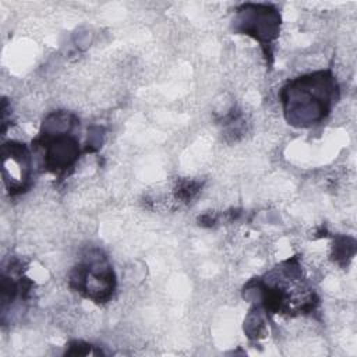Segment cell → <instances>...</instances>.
Listing matches in <instances>:
<instances>
[{"mask_svg": "<svg viewBox=\"0 0 357 357\" xmlns=\"http://www.w3.org/2000/svg\"><path fill=\"white\" fill-rule=\"evenodd\" d=\"M339 85L331 70L289 79L279 92L284 119L297 128L324 121L339 100Z\"/></svg>", "mask_w": 357, "mask_h": 357, "instance_id": "6da1fadb", "label": "cell"}, {"mask_svg": "<svg viewBox=\"0 0 357 357\" xmlns=\"http://www.w3.org/2000/svg\"><path fill=\"white\" fill-rule=\"evenodd\" d=\"M78 127L79 120L68 112H53L43 120L32 145L45 172L61 176L74 167L81 155Z\"/></svg>", "mask_w": 357, "mask_h": 357, "instance_id": "7a4b0ae2", "label": "cell"}, {"mask_svg": "<svg viewBox=\"0 0 357 357\" xmlns=\"http://www.w3.org/2000/svg\"><path fill=\"white\" fill-rule=\"evenodd\" d=\"M70 287L96 304L107 303L116 289V275L107 257L98 248L89 250L73 268Z\"/></svg>", "mask_w": 357, "mask_h": 357, "instance_id": "3957f363", "label": "cell"}, {"mask_svg": "<svg viewBox=\"0 0 357 357\" xmlns=\"http://www.w3.org/2000/svg\"><path fill=\"white\" fill-rule=\"evenodd\" d=\"M234 31L248 35L259 42L266 56H272L271 47L280 32V14L272 4L244 3L236 8Z\"/></svg>", "mask_w": 357, "mask_h": 357, "instance_id": "277c9868", "label": "cell"}, {"mask_svg": "<svg viewBox=\"0 0 357 357\" xmlns=\"http://www.w3.org/2000/svg\"><path fill=\"white\" fill-rule=\"evenodd\" d=\"M3 181L10 195L29 190L32 184L33 156L31 149L18 141H7L1 146Z\"/></svg>", "mask_w": 357, "mask_h": 357, "instance_id": "5b68a950", "label": "cell"}]
</instances>
